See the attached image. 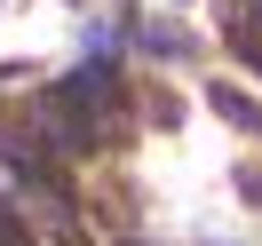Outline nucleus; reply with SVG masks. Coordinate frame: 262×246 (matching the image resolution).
<instances>
[{"instance_id":"nucleus-1","label":"nucleus","mask_w":262,"mask_h":246,"mask_svg":"<svg viewBox=\"0 0 262 246\" xmlns=\"http://www.w3.org/2000/svg\"><path fill=\"white\" fill-rule=\"evenodd\" d=\"M230 48L246 56V72H262V16L254 8H230Z\"/></svg>"},{"instance_id":"nucleus-2","label":"nucleus","mask_w":262,"mask_h":246,"mask_svg":"<svg viewBox=\"0 0 262 246\" xmlns=\"http://www.w3.org/2000/svg\"><path fill=\"white\" fill-rule=\"evenodd\" d=\"M207 103H214V111L230 119V127H262V111H254V96H238V87H223V80L207 87Z\"/></svg>"},{"instance_id":"nucleus-3","label":"nucleus","mask_w":262,"mask_h":246,"mask_svg":"<svg viewBox=\"0 0 262 246\" xmlns=\"http://www.w3.org/2000/svg\"><path fill=\"white\" fill-rule=\"evenodd\" d=\"M0 246H24V222H8V214H0Z\"/></svg>"}]
</instances>
